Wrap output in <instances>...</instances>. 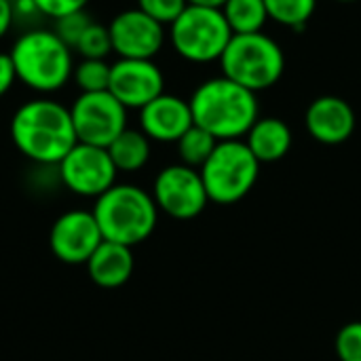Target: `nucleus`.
<instances>
[{
	"instance_id": "1",
	"label": "nucleus",
	"mask_w": 361,
	"mask_h": 361,
	"mask_svg": "<svg viewBox=\"0 0 361 361\" xmlns=\"http://www.w3.org/2000/svg\"><path fill=\"white\" fill-rule=\"evenodd\" d=\"M11 140L25 159L38 165H59L78 144L70 108L49 97L30 99L15 110Z\"/></svg>"
},
{
	"instance_id": "2",
	"label": "nucleus",
	"mask_w": 361,
	"mask_h": 361,
	"mask_svg": "<svg viewBox=\"0 0 361 361\" xmlns=\"http://www.w3.org/2000/svg\"><path fill=\"white\" fill-rule=\"evenodd\" d=\"M192 123L218 142L241 140L260 118L256 93L226 76L203 80L188 99Z\"/></svg>"
},
{
	"instance_id": "3",
	"label": "nucleus",
	"mask_w": 361,
	"mask_h": 361,
	"mask_svg": "<svg viewBox=\"0 0 361 361\" xmlns=\"http://www.w3.org/2000/svg\"><path fill=\"white\" fill-rule=\"evenodd\" d=\"M72 53L55 30L44 27L23 32L8 51L17 80L36 93H55L72 80Z\"/></svg>"
},
{
	"instance_id": "4",
	"label": "nucleus",
	"mask_w": 361,
	"mask_h": 361,
	"mask_svg": "<svg viewBox=\"0 0 361 361\" xmlns=\"http://www.w3.org/2000/svg\"><path fill=\"white\" fill-rule=\"evenodd\" d=\"M93 216L104 241L135 247L154 233L159 207L152 195L144 188L133 184H114L95 199Z\"/></svg>"
},
{
	"instance_id": "5",
	"label": "nucleus",
	"mask_w": 361,
	"mask_h": 361,
	"mask_svg": "<svg viewBox=\"0 0 361 361\" xmlns=\"http://www.w3.org/2000/svg\"><path fill=\"white\" fill-rule=\"evenodd\" d=\"M222 76L258 93L275 87L286 70V55L277 40L264 32L233 34L220 57Z\"/></svg>"
},
{
	"instance_id": "6",
	"label": "nucleus",
	"mask_w": 361,
	"mask_h": 361,
	"mask_svg": "<svg viewBox=\"0 0 361 361\" xmlns=\"http://www.w3.org/2000/svg\"><path fill=\"white\" fill-rule=\"evenodd\" d=\"M209 201L233 205L245 199L258 182L260 163L243 140L218 142L212 157L199 169Z\"/></svg>"
},
{
	"instance_id": "7",
	"label": "nucleus",
	"mask_w": 361,
	"mask_h": 361,
	"mask_svg": "<svg viewBox=\"0 0 361 361\" xmlns=\"http://www.w3.org/2000/svg\"><path fill=\"white\" fill-rule=\"evenodd\" d=\"M233 32L220 8L188 4L169 25V40L176 53L190 63L220 61Z\"/></svg>"
},
{
	"instance_id": "8",
	"label": "nucleus",
	"mask_w": 361,
	"mask_h": 361,
	"mask_svg": "<svg viewBox=\"0 0 361 361\" xmlns=\"http://www.w3.org/2000/svg\"><path fill=\"white\" fill-rule=\"evenodd\" d=\"M76 140L108 148L127 129V108L110 93H80L70 106Z\"/></svg>"
},
{
	"instance_id": "9",
	"label": "nucleus",
	"mask_w": 361,
	"mask_h": 361,
	"mask_svg": "<svg viewBox=\"0 0 361 361\" xmlns=\"http://www.w3.org/2000/svg\"><path fill=\"white\" fill-rule=\"evenodd\" d=\"M152 199L159 212H165L176 220H192L203 214L209 203L201 171L184 163L159 171L152 186Z\"/></svg>"
},
{
	"instance_id": "10",
	"label": "nucleus",
	"mask_w": 361,
	"mask_h": 361,
	"mask_svg": "<svg viewBox=\"0 0 361 361\" xmlns=\"http://www.w3.org/2000/svg\"><path fill=\"white\" fill-rule=\"evenodd\" d=\"M59 178L68 190L80 197H102L116 184V167L106 148L76 144L57 165Z\"/></svg>"
},
{
	"instance_id": "11",
	"label": "nucleus",
	"mask_w": 361,
	"mask_h": 361,
	"mask_svg": "<svg viewBox=\"0 0 361 361\" xmlns=\"http://www.w3.org/2000/svg\"><path fill=\"white\" fill-rule=\"evenodd\" d=\"M108 30L118 59H154L165 44V25L137 6L118 13Z\"/></svg>"
},
{
	"instance_id": "12",
	"label": "nucleus",
	"mask_w": 361,
	"mask_h": 361,
	"mask_svg": "<svg viewBox=\"0 0 361 361\" xmlns=\"http://www.w3.org/2000/svg\"><path fill=\"white\" fill-rule=\"evenodd\" d=\"M104 237L93 212L72 209L61 214L49 233V245L63 264H87Z\"/></svg>"
},
{
	"instance_id": "13",
	"label": "nucleus",
	"mask_w": 361,
	"mask_h": 361,
	"mask_svg": "<svg viewBox=\"0 0 361 361\" xmlns=\"http://www.w3.org/2000/svg\"><path fill=\"white\" fill-rule=\"evenodd\" d=\"M108 91L127 110H142L165 93V76L152 59H116L110 70Z\"/></svg>"
},
{
	"instance_id": "14",
	"label": "nucleus",
	"mask_w": 361,
	"mask_h": 361,
	"mask_svg": "<svg viewBox=\"0 0 361 361\" xmlns=\"http://www.w3.org/2000/svg\"><path fill=\"white\" fill-rule=\"evenodd\" d=\"M305 127L319 144L338 146L353 135L355 112L347 99L338 95H322L309 104L305 112Z\"/></svg>"
},
{
	"instance_id": "15",
	"label": "nucleus",
	"mask_w": 361,
	"mask_h": 361,
	"mask_svg": "<svg viewBox=\"0 0 361 361\" xmlns=\"http://www.w3.org/2000/svg\"><path fill=\"white\" fill-rule=\"evenodd\" d=\"M192 125L188 99L171 93H161L140 110V129L150 137V142H178Z\"/></svg>"
},
{
	"instance_id": "16",
	"label": "nucleus",
	"mask_w": 361,
	"mask_h": 361,
	"mask_svg": "<svg viewBox=\"0 0 361 361\" xmlns=\"http://www.w3.org/2000/svg\"><path fill=\"white\" fill-rule=\"evenodd\" d=\"M85 267L95 286L114 290L131 279L135 262L131 247L112 241H102V245L93 252Z\"/></svg>"
},
{
	"instance_id": "17",
	"label": "nucleus",
	"mask_w": 361,
	"mask_h": 361,
	"mask_svg": "<svg viewBox=\"0 0 361 361\" xmlns=\"http://www.w3.org/2000/svg\"><path fill=\"white\" fill-rule=\"evenodd\" d=\"M292 142V129L275 116L258 118L245 135V144L260 165L281 161L290 152Z\"/></svg>"
},
{
	"instance_id": "18",
	"label": "nucleus",
	"mask_w": 361,
	"mask_h": 361,
	"mask_svg": "<svg viewBox=\"0 0 361 361\" xmlns=\"http://www.w3.org/2000/svg\"><path fill=\"white\" fill-rule=\"evenodd\" d=\"M116 171H140L150 159V137L142 129H125L108 148Z\"/></svg>"
},
{
	"instance_id": "19",
	"label": "nucleus",
	"mask_w": 361,
	"mask_h": 361,
	"mask_svg": "<svg viewBox=\"0 0 361 361\" xmlns=\"http://www.w3.org/2000/svg\"><path fill=\"white\" fill-rule=\"evenodd\" d=\"M233 34H256L262 32L269 21L264 0H226L220 8Z\"/></svg>"
},
{
	"instance_id": "20",
	"label": "nucleus",
	"mask_w": 361,
	"mask_h": 361,
	"mask_svg": "<svg viewBox=\"0 0 361 361\" xmlns=\"http://www.w3.org/2000/svg\"><path fill=\"white\" fill-rule=\"evenodd\" d=\"M176 144H178V154H180L182 163L188 167L201 169L205 165V161L212 157V152L216 150L218 140L212 133H207L205 129L192 125Z\"/></svg>"
},
{
	"instance_id": "21",
	"label": "nucleus",
	"mask_w": 361,
	"mask_h": 361,
	"mask_svg": "<svg viewBox=\"0 0 361 361\" xmlns=\"http://www.w3.org/2000/svg\"><path fill=\"white\" fill-rule=\"evenodd\" d=\"M264 6L269 19L292 30H302L311 21L317 0H264Z\"/></svg>"
},
{
	"instance_id": "22",
	"label": "nucleus",
	"mask_w": 361,
	"mask_h": 361,
	"mask_svg": "<svg viewBox=\"0 0 361 361\" xmlns=\"http://www.w3.org/2000/svg\"><path fill=\"white\" fill-rule=\"evenodd\" d=\"M112 63L106 59H80L74 63L72 80L80 89V93H97L108 91Z\"/></svg>"
},
{
	"instance_id": "23",
	"label": "nucleus",
	"mask_w": 361,
	"mask_h": 361,
	"mask_svg": "<svg viewBox=\"0 0 361 361\" xmlns=\"http://www.w3.org/2000/svg\"><path fill=\"white\" fill-rule=\"evenodd\" d=\"M74 51L80 55V59H106L108 53H112V40L108 25H102L97 21H91L85 34L80 36Z\"/></svg>"
},
{
	"instance_id": "24",
	"label": "nucleus",
	"mask_w": 361,
	"mask_h": 361,
	"mask_svg": "<svg viewBox=\"0 0 361 361\" xmlns=\"http://www.w3.org/2000/svg\"><path fill=\"white\" fill-rule=\"evenodd\" d=\"M334 347L341 361H361V322L343 326L336 334Z\"/></svg>"
},
{
	"instance_id": "25",
	"label": "nucleus",
	"mask_w": 361,
	"mask_h": 361,
	"mask_svg": "<svg viewBox=\"0 0 361 361\" xmlns=\"http://www.w3.org/2000/svg\"><path fill=\"white\" fill-rule=\"evenodd\" d=\"M91 21L93 19L87 15V11H78V13L66 15V17L55 21V34L74 51V47L78 44L80 36L85 34V30L89 27Z\"/></svg>"
},
{
	"instance_id": "26",
	"label": "nucleus",
	"mask_w": 361,
	"mask_h": 361,
	"mask_svg": "<svg viewBox=\"0 0 361 361\" xmlns=\"http://www.w3.org/2000/svg\"><path fill=\"white\" fill-rule=\"evenodd\" d=\"M186 6V0H137V8L163 25H171Z\"/></svg>"
},
{
	"instance_id": "27",
	"label": "nucleus",
	"mask_w": 361,
	"mask_h": 361,
	"mask_svg": "<svg viewBox=\"0 0 361 361\" xmlns=\"http://www.w3.org/2000/svg\"><path fill=\"white\" fill-rule=\"evenodd\" d=\"M34 6H36V13L57 21L66 15H72V13H78V11H85L89 0H32Z\"/></svg>"
},
{
	"instance_id": "28",
	"label": "nucleus",
	"mask_w": 361,
	"mask_h": 361,
	"mask_svg": "<svg viewBox=\"0 0 361 361\" xmlns=\"http://www.w3.org/2000/svg\"><path fill=\"white\" fill-rule=\"evenodd\" d=\"M15 82H17V74H15L13 59L8 53H0V97L6 95Z\"/></svg>"
},
{
	"instance_id": "29",
	"label": "nucleus",
	"mask_w": 361,
	"mask_h": 361,
	"mask_svg": "<svg viewBox=\"0 0 361 361\" xmlns=\"http://www.w3.org/2000/svg\"><path fill=\"white\" fill-rule=\"evenodd\" d=\"M15 4L11 0H0V38H4L15 21Z\"/></svg>"
},
{
	"instance_id": "30",
	"label": "nucleus",
	"mask_w": 361,
	"mask_h": 361,
	"mask_svg": "<svg viewBox=\"0 0 361 361\" xmlns=\"http://www.w3.org/2000/svg\"><path fill=\"white\" fill-rule=\"evenodd\" d=\"M188 4H195V6H209V8H222L226 0H186Z\"/></svg>"
},
{
	"instance_id": "31",
	"label": "nucleus",
	"mask_w": 361,
	"mask_h": 361,
	"mask_svg": "<svg viewBox=\"0 0 361 361\" xmlns=\"http://www.w3.org/2000/svg\"><path fill=\"white\" fill-rule=\"evenodd\" d=\"M336 2H345V4H349V2H357V0H336Z\"/></svg>"
},
{
	"instance_id": "32",
	"label": "nucleus",
	"mask_w": 361,
	"mask_h": 361,
	"mask_svg": "<svg viewBox=\"0 0 361 361\" xmlns=\"http://www.w3.org/2000/svg\"><path fill=\"white\" fill-rule=\"evenodd\" d=\"M11 2H13V4H15V2H19V0H11Z\"/></svg>"
}]
</instances>
